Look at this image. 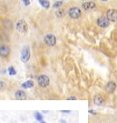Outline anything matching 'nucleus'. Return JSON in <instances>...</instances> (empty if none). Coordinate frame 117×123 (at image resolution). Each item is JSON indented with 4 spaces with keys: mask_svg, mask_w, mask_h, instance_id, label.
<instances>
[{
    "mask_svg": "<svg viewBox=\"0 0 117 123\" xmlns=\"http://www.w3.org/2000/svg\"><path fill=\"white\" fill-rule=\"evenodd\" d=\"M4 26H5V27H6V28H8V26H9V28L11 29V28H12V22H11L10 20H8V19H6L4 21Z\"/></svg>",
    "mask_w": 117,
    "mask_h": 123,
    "instance_id": "f3484780",
    "label": "nucleus"
},
{
    "mask_svg": "<svg viewBox=\"0 0 117 123\" xmlns=\"http://www.w3.org/2000/svg\"><path fill=\"white\" fill-rule=\"evenodd\" d=\"M106 18L111 22H117V10L115 9H109L106 12Z\"/></svg>",
    "mask_w": 117,
    "mask_h": 123,
    "instance_id": "423d86ee",
    "label": "nucleus"
},
{
    "mask_svg": "<svg viewBox=\"0 0 117 123\" xmlns=\"http://www.w3.org/2000/svg\"><path fill=\"white\" fill-rule=\"evenodd\" d=\"M62 112H63V113H70L71 111H70V110H62Z\"/></svg>",
    "mask_w": 117,
    "mask_h": 123,
    "instance_id": "4be33fe9",
    "label": "nucleus"
},
{
    "mask_svg": "<svg viewBox=\"0 0 117 123\" xmlns=\"http://www.w3.org/2000/svg\"><path fill=\"white\" fill-rule=\"evenodd\" d=\"M63 5V1H60V2H56L54 4V7L55 8H60V6Z\"/></svg>",
    "mask_w": 117,
    "mask_h": 123,
    "instance_id": "6ab92c4d",
    "label": "nucleus"
},
{
    "mask_svg": "<svg viewBox=\"0 0 117 123\" xmlns=\"http://www.w3.org/2000/svg\"><path fill=\"white\" fill-rule=\"evenodd\" d=\"M15 97H16V98L18 99V100H24V99L26 98V93L25 92L24 90L19 89V90H17V91L15 92Z\"/></svg>",
    "mask_w": 117,
    "mask_h": 123,
    "instance_id": "9d476101",
    "label": "nucleus"
},
{
    "mask_svg": "<svg viewBox=\"0 0 117 123\" xmlns=\"http://www.w3.org/2000/svg\"><path fill=\"white\" fill-rule=\"evenodd\" d=\"M75 99H76V98L73 97V96H72V97H69L67 98V100H75Z\"/></svg>",
    "mask_w": 117,
    "mask_h": 123,
    "instance_id": "412c9836",
    "label": "nucleus"
},
{
    "mask_svg": "<svg viewBox=\"0 0 117 123\" xmlns=\"http://www.w3.org/2000/svg\"><path fill=\"white\" fill-rule=\"evenodd\" d=\"M89 113H92V114H94L95 112H94V111H93L92 110H89Z\"/></svg>",
    "mask_w": 117,
    "mask_h": 123,
    "instance_id": "b1692460",
    "label": "nucleus"
},
{
    "mask_svg": "<svg viewBox=\"0 0 117 123\" xmlns=\"http://www.w3.org/2000/svg\"><path fill=\"white\" fill-rule=\"evenodd\" d=\"M44 40H45V43L47 45L48 47H54L56 44V37L53 34H47L45 37Z\"/></svg>",
    "mask_w": 117,
    "mask_h": 123,
    "instance_id": "39448f33",
    "label": "nucleus"
},
{
    "mask_svg": "<svg viewBox=\"0 0 117 123\" xmlns=\"http://www.w3.org/2000/svg\"><path fill=\"white\" fill-rule=\"evenodd\" d=\"M10 54V48L6 45H1L0 46V57H7Z\"/></svg>",
    "mask_w": 117,
    "mask_h": 123,
    "instance_id": "0eeeda50",
    "label": "nucleus"
},
{
    "mask_svg": "<svg viewBox=\"0 0 117 123\" xmlns=\"http://www.w3.org/2000/svg\"><path fill=\"white\" fill-rule=\"evenodd\" d=\"M41 123H45V121H44V120H42V121H41Z\"/></svg>",
    "mask_w": 117,
    "mask_h": 123,
    "instance_id": "393cba45",
    "label": "nucleus"
},
{
    "mask_svg": "<svg viewBox=\"0 0 117 123\" xmlns=\"http://www.w3.org/2000/svg\"><path fill=\"white\" fill-rule=\"evenodd\" d=\"M30 57H31L30 49H29L28 46H25L22 49V51H21V61L24 62V63H26V62H28V60L30 59Z\"/></svg>",
    "mask_w": 117,
    "mask_h": 123,
    "instance_id": "f257e3e1",
    "label": "nucleus"
},
{
    "mask_svg": "<svg viewBox=\"0 0 117 123\" xmlns=\"http://www.w3.org/2000/svg\"><path fill=\"white\" fill-rule=\"evenodd\" d=\"M8 73L11 76H14V75L17 74V71H16V69L14 68V67H9L8 68Z\"/></svg>",
    "mask_w": 117,
    "mask_h": 123,
    "instance_id": "a211bd4d",
    "label": "nucleus"
},
{
    "mask_svg": "<svg viewBox=\"0 0 117 123\" xmlns=\"http://www.w3.org/2000/svg\"><path fill=\"white\" fill-rule=\"evenodd\" d=\"M68 15L71 18L73 19H77L79 18L81 16H82V11L79 7H76V6H73L68 10Z\"/></svg>",
    "mask_w": 117,
    "mask_h": 123,
    "instance_id": "7ed1b4c3",
    "label": "nucleus"
},
{
    "mask_svg": "<svg viewBox=\"0 0 117 123\" xmlns=\"http://www.w3.org/2000/svg\"><path fill=\"white\" fill-rule=\"evenodd\" d=\"M35 119L37 120V121H42L43 120V119H44V116L40 112H35Z\"/></svg>",
    "mask_w": 117,
    "mask_h": 123,
    "instance_id": "2eb2a0df",
    "label": "nucleus"
},
{
    "mask_svg": "<svg viewBox=\"0 0 117 123\" xmlns=\"http://www.w3.org/2000/svg\"><path fill=\"white\" fill-rule=\"evenodd\" d=\"M6 84L5 83L4 81H0V89H4V88H6Z\"/></svg>",
    "mask_w": 117,
    "mask_h": 123,
    "instance_id": "aec40b11",
    "label": "nucleus"
},
{
    "mask_svg": "<svg viewBox=\"0 0 117 123\" xmlns=\"http://www.w3.org/2000/svg\"><path fill=\"white\" fill-rule=\"evenodd\" d=\"M37 83L41 88H46L50 83V79L46 75H40L37 78Z\"/></svg>",
    "mask_w": 117,
    "mask_h": 123,
    "instance_id": "20e7f679",
    "label": "nucleus"
},
{
    "mask_svg": "<svg viewBox=\"0 0 117 123\" xmlns=\"http://www.w3.org/2000/svg\"><path fill=\"white\" fill-rule=\"evenodd\" d=\"M116 88V84L114 83L113 81H110L106 84V87H105V89L108 93H113Z\"/></svg>",
    "mask_w": 117,
    "mask_h": 123,
    "instance_id": "9b49d317",
    "label": "nucleus"
},
{
    "mask_svg": "<svg viewBox=\"0 0 117 123\" xmlns=\"http://www.w3.org/2000/svg\"><path fill=\"white\" fill-rule=\"evenodd\" d=\"M56 15L57 18H63L64 16L65 15V11L64 10V9L62 8H59L58 10L56 11Z\"/></svg>",
    "mask_w": 117,
    "mask_h": 123,
    "instance_id": "4468645a",
    "label": "nucleus"
},
{
    "mask_svg": "<svg viewBox=\"0 0 117 123\" xmlns=\"http://www.w3.org/2000/svg\"><path fill=\"white\" fill-rule=\"evenodd\" d=\"M59 123H66V121H65V120H64V119H61L60 121H59Z\"/></svg>",
    "mask_w": 117,
    "mask_h": 123,
    "instance_id": "5701e85b",
    "label": "nucleus"
},
{
    "mask_svg": "<svg viewBox=\"0 0 117 123\" xmlns=\"http://www.w3.org/2000/svg\"><path fill=\"white\" fill-rule=\"evenodd\" d=\"M21 87L23 88H31L34 87V81L33 80H27L26 82H24V83L21 85Z\"/></svg>",
    "mask_w": 117,
    "mask_h": 123,
    "instance_id": "ddd939ff",
    "label": "nucleus"
},
{
    "mask_svg": "<svg viewBox=\"0 0 117 123\" xmlns=\"http://www.w3.org/2000/svg\"><path fill=\"white\" fill-rule=\"evenodd\" d=\"M40 4L42 5L45 8H49V6H50V4L47 0H40Z\"/></svg>",
    "mask_w": 117,
    "mask_h": 123,
    "instance_id": "dca6fc26",
    "label": "nucleus"
},
{
    "mask_svg": "<svg viewBox=\"0 0 117 123\" xmlns=\"http://www.w3.org/2000/svg\"><path fill=\"white\" fill-rule=\"evenodd\" d=\"M103 1H107V0H103Z\"/></svg>",
    "mask_w": 117,
    "mask_h": 123,
    "instance_id": "a878e982",
    "label": "nucleus"
},
{
    "mask_svg": "<svg viewBox=\"0 0 117 123\" xmlns=\"http://www.w3.org/2000/svg\"><path fill=\"white\" fill-rule=\"evenodd\" d=\"M96 4L95 2H91V1H87L83 3L82 8H84L85 11H89V10H93L94 8H95Z\"/></svg>",
    "mask_w": 117,
    "mask_h": 123,
    "instance_id": "1a4fd4ad",
    "label": "nucleus"
},
{
    "mask_svg": "<svg viewBox=\"0 0 117 123\" xmlns=\"http://www.w3.org/2000/svg\"><path fill=\"white\" fill-rule=\"evenodd\" d=\"M16 28L17 30L21 33V34H24L26 33L27 29H28V26H27V23L24 20V19H20L17 22V25H16Z\"/></svg>",
    "mask_w": 117,
    "mask_h": 123,
    "instance_id": "f03ea898",
    "label": "nucleus"
},
{
    "mask_svg": "<svg viewBox=\"0 0 117 123\" xmlns=\"http://www.w3.org/2000/svg\"><path fill=\"white\" fill-rule=\"evenodd\" d=\"M104 102V98L102 96V95H100V94H98V95H95V98H94V103L95 104V105H102L103 103Z\"/></svg>",
    "mask_w": 117,
    "mask_h": 123,
    "instance_id": "f8f14e48",
    "label": "nucleus"
},
{
    "mask_svg": "<svg viewBox=\"0 0 117 123\" xmlns=\"http://www.w3.org/2000/svg\"><path fill=\"white\" fill-rule=\"evenodd\" d=\"M109 23H110V21L106 17H101L97 19V25L100 27H107L109 26Z\"/></svg>",
    "mask_w": 117,
    "mask_h": 123,
    "instance_id": "6e6552de",
    "label": "nucleus"
}]
</instances>
